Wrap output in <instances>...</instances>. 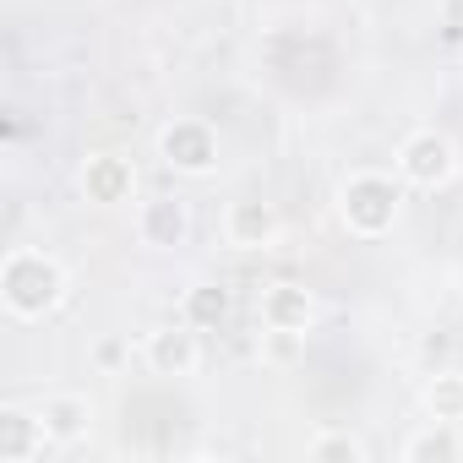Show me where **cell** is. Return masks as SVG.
Instances as JSON below:
<instances>
[{"label":"cell","instance_id":"1","mask_svg":"<svg viewBox=\"0 0 463 463\" xmlns=\"http://www.w3.org/2000/svg\"><path fill=\"white\" fill-rule=\"evenodd\" d=\"M71 279L66 262L44 246H12L6 262H0V306H6L12 322H44L61 311Z\"/></svg>","mask_w":463,"mask_h":463},{"label":"cell","instance_id":"2","mask_svg":"<svg viewBox=\"0 0 463 463\" xmlns=\"http://www.w3.org/2000/svg\"><path fill=\"white\" fill-rule=\"evenodd\" d=\"M403 191L409 185L398 180V169L392 175L387 169H349L338 180V196H333L344 235L349 241H387L403 218Z\"/></svg>","mask_w":463,"mask_h":463},{"label":"cell","instance_id":"3","mask_svg":"<svg viewBox=\"0 0 463 463\" xmlns=\"http://www.w3.org/2000/svg\"><path fill=\"white\" fill-rule=\"evenodd\" d=\"M153 147H158V164L175 169V175H185V180H207V175L218 169V153H223L218 126L202 120V115H175V120H164Z\"/></svg>","mask_w":463,"mask_h":463},{"label":"cell","instance_id":"4","mask_svg":"<svg viewBox=\"0 0 463 463\" xmlns=\"http://www.w3.org/2000/svg\"><path fill=\"white\" fill-rule=\"evenodd\" d=\"M392 169H398V180H403L409 191H447V185L458 180V147H452L447 131L420 126V131H409V137L398 142Z\"/></svg>","mask_w":463,"mask_h":463},{"label":"cell","instance_id":"5","mask_svg":"<svg viewBox=\"0 0 463 463\" xmlns=\"http://www.w3.org/2000/svg\"><path fill=\"white\" fill-rule=\"evenodd\" d=\"M142 360L153 376H169V382H185L202 371V333L191 322H164L142 338Z\"/></svg>","mask_w":463,"mask_h":463},{"label":"cell","instance_id":"6","mask_svg":"<svg viewBox=\"0 0 463 463\" xmlns=\"http://www.w3.org/2000/svg\"><path fill=\"white\" fill-rule=\"evenodd\" d=\"M279 235H284V218H279L273 202L235 196V202L223 207V246H235V251H268V246H279Z\"/></svg>","mask_w":463,"mask_h":463},{"label":"cell","instance_id":"7","mask_svg":"<svg viewBox=\"0 0 463 463\" xmlns=\"http://www.w3.org/2000/svg\"><path fill=\"white\" fill-rule=\"evenodd\" d=\"M77 185H82V202L93 207H126L137 196V164L126 153H88L77 169Z\"/></svg>","mask_w":463,"mask_h":463},{"label":"cell","instance_id":"8","mask_svg":"<svg viewBox=\"0 0 463 463\" xmlns=\"http://www.w3.org/2000/svg\"><path fill=\"white\" fill-rule=\"evenodd\" d=\"M317 317H322V306L306 284L279 279V284H262V295H257V322L273 333H311Z\"/></svg>","mask_w":463,"mask_h":463},{"label":"cell","instance_id":"9","mask_svg":"<svg viewBox=\"0 0 463 463\" xmlns=\"http://www.w3.org/2000/svg\"><path fill=\"white\" fill-rule=\"evenodd\" d=\"M185 235H191V207L180 196H153L137 207V241L142 246L175 251V246H185Z\"/></svg>","mask_w":463,"mask_h":463},{"label":"cell","instance_id":"10","mask_svg":"<svg viewBox=\"0 0 463 463\" xmlns=\"http://www.w3.org/2000/svg\"><path fill=\"white\" fill-rule=\"evenodd\" d=\"M44 447H50V430L39 409H23V403L0 409V463H39Z\"/></svg>","mask_w":463,"mask_h":463},{"label":"cell","instance_id":"11","mask_svg":"<svg viewBox=\"0 0 463 463\" xmlns=\"http://www.w3.org/2000/svg\"><path fill=\"white\" fill-rule=\"evenodd\" d=\"M44 414V430H50V447H82L93 436V403L82 392H50L39 403Z\"/></svg>","mask_w":463,"mask_h":463},{"label":"cell","instance_id":"12","mask_svg":"<svg viewBox=\"0 0 463 463\" xmlns=\"http://www.w3.org/2000/svg\"><path fill=\"white\" fill-rule=\"evenodd\" d=\"M398 458H403V463H452V458H463L458 425H447V420H425L420 430H409V441L398 447Z\"/></svg>","mask_w":463,"mask_h":463},{"label":"cell","instance_id":"13","mask_svg":"<svg viewBox=\"0 0 463 463\" xmlns=\"http://www.w3.org/2000/svg\"><path fill=\"white\" fill-rule=\"evenodd\" d=\"M180 322H191L196 333H218L229 322V289L223 284H191L180 300Z\"/></svg>","mask_w":463,"mask_h":463},{"label":"cell","instance_id":"14","mask_svg":"<svg viewBox=\"0 0 463 463\" xmlns=\"http://www.w3.org/2000/svg\"><path fill=\"white\" fill-rule=\"evenodd\" d=\"M306 458H311V463H365L371 447H365V436H354L349 425H327V430H317V436L306 441Z\"/></svg>","mask_w":463,"mask_h":463},{"label":"cell","instance_id":"15","mask_svg":"<svg viewBox=\"0 0 463 463\" xmlns=\"http://www.w3.org/2000/svg\"><path fill=\"white\" fill-rule=\"evenodd\" d=\"M425 414L447 420V425H463V371H436L425 382Z\"/></svg>","mask_w":463,"mask_h":463},{"label":"cell","instance_id":"16","mask_svg":"<svg viewBox=\"0 0 463 463\" xmlns=\"http://www.w3.org/2000/svg\"><path fill=\"white\" fill-rule=\"evenodd\" d=\"M306 354V333H273V327H262V360L268 365H295Z\"/></svg>","mask_w":463,"mask_h":463},{"label":"cell","instance_id":"17","mask_svg":"<svg viewBox=\"0 0 463 463\" xmlns=\"http://www.w3.org/2000/svg\"><path fill=\"white\" fill-rule=\"evenodd\" d=\"M93 360H99V365H104V371H115V365H120V360H126V344H120V338H104V344H99V354H93Z\"/></svg>","mask_w":463,"mask_h":463}]
</instances>
